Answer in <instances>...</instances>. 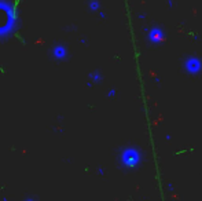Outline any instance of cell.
<instances>
[{
  "label": "cell",
  "instance_id": "obj_1",
  "mask_svg": "<svg viewBox=\"0 0 202 201\" xmlns=\"http://www.w3.org/2000/svg\"><path fill=\"white\" fill-rule=\"evenodd\" d=\"M52 54L55 58H58V59H63V58L66 57V50L63 45H55L52 50Z\"/></svg>",
  "mask_w": 202,
  "mask_h": 201
}]
</instances>
